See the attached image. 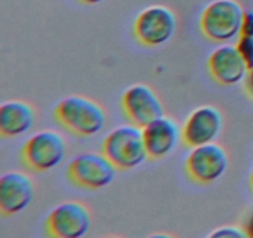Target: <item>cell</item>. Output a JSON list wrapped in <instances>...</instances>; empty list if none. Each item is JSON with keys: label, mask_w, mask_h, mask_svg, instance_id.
<instances>
[{"label": "cell", "mask_w": 253, "mask_h": 238, "mask_svg": "<svg viewBox=\"0 0 253 238\" xmlns=\"http://www.w3.org/2000/svg\"><path fill=\"white\" fill-rule=\"evenodd\" d=\"M54 119L63 128L79 136H93L106 124L105 109L94 99L84 96H68L56 104Z\"/></svg>", "instance_id": "1"}, {"label": "cell", "mask_w": 253, "mask_h": 238, "mask_svg": "<svg viewBox=\"0 0 253 238\" xmlns=\"http://www.w3.org/2000/svg\"><path fill=\"white\" fill-rule=\"evenodd\" d=\"M101 153L119 170H131L148 159L142 128L126 124L114 128L105 136Z\"/></svg>", "instance_id": "2"}, {"label": "cell", "mask_w": 253, "mask_h": 238, "mask_svg": "<svg viewBox=\"0 0 253 238\" xmlns=\"http://www.w3.org/2000/svg\"><path fill=\"white\" fill-rule=\"evenodd\" d=\"M244 14L237 0H214L200 15V30L210 41L225 44L240 36Z\"/></svg>", "instance_id": "3"}, {"label": "cell", "mask_w": 253, "mask_h": 238, "mask_svg": "<svg viewBox=\"0 0 253 238\" xmlns=\"http://www.w3.org/2000/svg\"><path fill=\"white\" fill-rule=\"evenodd\" d=\"M67 153V143L56 130L43 129L32 134L24 143L21 159L25 165L37 173H44L63 161Z\"/></svg>", "instance_id": "4"}, {"label": "cell", "mask_w": 253, "mask_h": 238, "mask_svg": "<svg viewBox=\"0 0 253 238\" xmlns=\"http://www.w3.org/2000/svg\"><path fill=\"white\" fill-rule=\"evenodd\" d=\"M177 30V16L172 9L152 5L143 9L133 24V34L141 45L157 47L169 41Z\"/></svg>", "instance_id": "5"}, {"label": "cell", "mask_w": 253, "mask_h": 238, "mask_svg": "<svg viewBox=\"0 0 253 238\" xmlns=\"http://www.w3.org/2000/svg\"><path fill=\"white\" fill-rule=\"evenodd\" d=\"M116 170L103 153H83L71 161L67 176L79 187L99 190L113 182Z\"/></svg>", "instance_id": "6"}, {"label": "cell", "mask_w": 253, "mask_h": 238, "mask_svg": "<svg viewBox=\"0 0 253 238\" xmlns=\"http://www.w3.org/2000/svg\"><path fill=\"white\" fill-rule=\"evenodd\" d=\"M229 166V156L224 146L212 143L192 148L185 161V171L193 181L198 183L215 182L219 180Z\"/></svg>", "instance_id": "7"}, {"label": "cell", "mask_w": 253, "mask_h": 238, "mask_svg": "<svg viewBox=\"0 0 253 238\" xmlns=\"http://www.w3.org/2000/svg\"><path fill=\"white\" fill-rule=\"evenodd\" d=\"M90 223V211L83 202L64 201L49 212L46 230L52 237L79 238L88 232Z\"/></svg>", "instance_id": "8"}, {"label": "cell", "mask_w": 253, "mask_h": 238, "mask_svg": "<svg viewBox=\"0 0 253 238\" xmlns=\"http://www.w3.org/2000/svg\"><path fill=\"white\" fill-rule=\"evenodd\" d=\"M121 108L131 124L145 128L165 116V108L158 94L150 86L136 83L126 88L121 96Z\"/></svg>", "instance_id": "9"}, {"label": "cell", "mask_w": 253, "mask_h": 238, "mask_svg": "<svg viewBox=\"0 0 253 238\" xmlns=\"http://www.w3.org/2000/svg\"><path fill=\"white\" fill-rule=\"evenodd\" d=\"M224 125L221 111L214 106H202L194 109L182 126V140L189 148L215 141Z\"/></svg>", "instance_id": "10"}, {"label": "cell", "mask_w": 253, "mask_h": 238, "mask_svg": "<svg viewBox=\"0 0 253 238\" xmlns=\"http://www.w3.org/2000/svg\"><path fill=\"white\" fill-rule=\"evenodd\" d=\"M208 72L222 86H235L246 78L249 67L236 45L224 44L216 47L208 59Z\"/></svg>", "instance_id": "11"}, {"label": "cell", "mask_w": 253, "mask_h": 238, "mask_svg": "<svg viewBox=\"0 0 253 238\" xmlns=\"http://www.w3.org/2000/svg\"><path fill=\"white\" fill-rule=\"evenodd\" d=\"M35 185L32 178L22 171L11 170L0 178V212L12 216L24 211L32 202Z\"/></svg>", "instance_id": "12"}, {"label": "cell", "mask_w": 253, "mask_h": 238, "mask_svg": "<svg viewBox=\"0 0 253 238\" xmlns=\"http://www.w3.org/2000/svg\"><path fill=\"white\" fill-rule=\"evenodd\" d=\"M148 158L160 160L169 155L182 139V128L170 117H161L142 128Z\"/></svg>", "instance_id": "13"}, {"label": "cell", "mask_w": 253, "mask_h": 238, "mask_svg": "<svg viewBox=\"0 0 253 238\" xmlns=\"http://www.w3.org/2000/svg\"><path fill=\"white\" fill-rule=\"evenodd\" d=\"M36 119L34 107L22 99H9L0 106V134L16 138L27 133Z\"/></svg>", "instance_id": "14"}, {"label": "cell", "mask_w": 253, "mask_h": 238, "mask_svg": "<svg viewBox=\"0 0 253 238\" xmlns=\"http://www.w3.org/2000/svg\"><path fill=\"white\" fill-rule=\"evenodd\" d=\"M211 238H220V237H232V238H246L249 237V233L246 230L241 228L240 226H221L216 228L209 235Z\"/></svg>", "instance_id": "15"}, {"label": "cell", "mask_w": 253, "mask_h": 238, "mask_svg": "<svg viewBox=\"0 0 253 238\" xmlns=\"http://www.w3.org/2000/svg\"><path fill=\"white\" fill-rule=\"evenodd\" d=\"M236 47L241 56L244 57L249 69L253 68V37L239 36Z\"/></svg>", "instance_id": "16"}, {"label": "cell", "mask_w": 253, "mask_h": 238, "mask_svg": "<svg viewBox=\"0 0 253 238\" xmlns=\"http://www.w3.org/2000/svg\"><path fill=\"white\" fill-rule=\"evenodd\" d=\"M240 36L253 37V10H245Z\"/></svg>", "instance_id": "17"}, {"label": "cell", "mask_w": 253, "mask_h": 238, "mask_svg": "<svg viewBox=\"0 0 253 238\" xmlns=\"http://www.w3.org/2000/svg\"><path fill=\"white\" fill-rule=\"evenodd\" d=\"M245 88H246L247 94L253 99V68L249 69V73L245 78Z\"/></svg>", "instance_id": "18"}, {"label": "cell", "mask_w": 253, "mask_h": 238, "mask_svg": "<svg viewBox=\"0 0 253 238\" xmlns=\"http://www.w3.org/2000/svg\"><path fill=\"white\" fill-rule=\"evenodd\" d=\"M81 2H83V4L85 5H96L99 4V2L104 1V0H79Z\"/></svg>", "instance_id": "19"}, {"label": "cell", "mask_w": 253, "mask_h": 238, "mask_svg": "<svg viewBox=\"0 0 253 238\" xmlns=\"http://www.w3.org/2000/svg\"><path fill=\"white\" fill-rule=\"evenodd\" d=\"M247 233H249V236H251V237H253V216L251 218V221H250L249 223V227H247Z\"/></svg>", "instance_id": "20"}, {"label": "cell", "mask_w": 253, "mask_h": 238, "mask_svg": "<svg viewBox=\"0 0 253 238\" xmlns=\"http://www.w3.org/2000/svg\"><path fill=\"white\" fill-rule=\"evenodd\" d=\"M250 182H251V187H252V190H253V170H252V173H251V176H250Z\"/></svg>", "instance_id": "21"}]
</instances>
